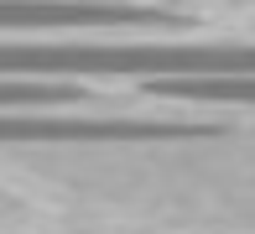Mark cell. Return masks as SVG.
<instances>
[{"label":"cell","instance_id":"6da1fadb","mask_svg":"<svg viewBox=\"0 0 255 234\" xmlns=\"http://www.w3.org/2000/svg\"><path fill=\"white\" fill-rule=\"evenodd\" d=\"M0 135L16 140H203L224 135L219 120H156V115H5Z\"/></svg>","mask_w":255,"mask_h":234},{"label":"cell","instance_id":"3957f363","mask_svg":"<svg viewBox=\"0 0 255 234\" xmlns=\"http://www.w3.org/2000/svg\"><path fill=\"white\" fill-rule=\"evenodd\" d=\"M89 89L84 78H0V104H5V115H47L57 104H84Z\"/></svg>","mask_w":255,"mask_h":234},{"label":"cell","instance_id":"7a4b0ae2","mask_svg":"<svg viewBox=\"0 0 255 234\" xmlns=\"http://www.w3.org/2000/svg\"><path fill=\"white\" fill-rule=\"evenodd\" d=\"M5 37L21 31H57V26H104V31H182V10H151V5H120V0H0Z\"/></svg>","mask_w":255,"mask_h":234},{"label":"cell","instance_id":"277c9868","mask_svg":"<svg viewBox=\"0 0 255 234\" xmlns=\"http://www.w3.org/2000/svg\"><path fill=\"white\" fill-rule=\"evenodd\" d=\"M156 99H198V104H255V73L250 78H161L146 84Z\"/></svg>","mask_w":255,"mask_h":234}]
</instances>
